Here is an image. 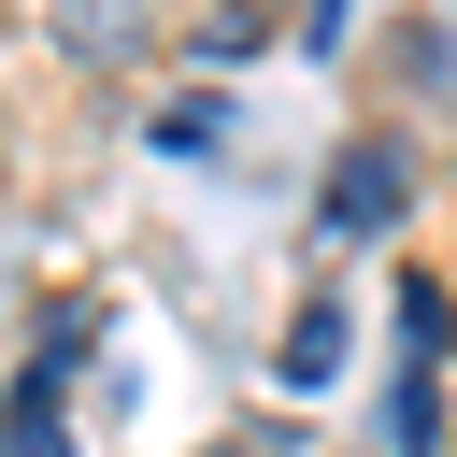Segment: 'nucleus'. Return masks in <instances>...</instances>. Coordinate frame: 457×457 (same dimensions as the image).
<instances>
[{"label": "nucleus", "instance_id": "obj_3", "mask_svg": "<svg viewBox=\"0 0 457 457\" xmlns=\"http://www.w3.org/2000/svg\"><path fill=\"white\" fill-rule=\"evenodd\" d=\"M14 457H71V428H57V371H14Z\"/></svg>", "mask_w": 457, "mask_h": 457}, {"label": "nucleus", "instance_id": "obj_6", "mask_svg": "<svg viewBox=\"0 0 457 457\" xmlns=\"http://www.w3.org/2000/svg\"><path fill=\"white\" fill-rule=\"evenodd\" d=\"M157 143H171V157H214V143H228V100H171Z\"/></svg>", "mask_w": 457, "mask_h": 457}, {"label": "nucleus", "instance_id": "obj_2", "mask_svg": "<svg viewBox=\"0 0 457 457\" xmlns=\"http://www.w3.org/2000/svg\"><path fill=\"white\" fill-rule=\"evenodd\" d=\"M386 443H400V457H428V443H443V400H428V357H414V371L386 386Z\"/></svg>", "mask_w": 457, "mask_h": 457}, {"label": "nucleus", "instance_id": "obj_7", "mask_svg": "<svg viewBox=\"0 0 457 457\" xmlns=\"http://www.w3.org/2000/svg\"><path fill=\"white\" fill-rule=\"evenodd\" d=\"M57 43H71V57H129V14H114V0H86V14H57Z\"/></svg>", "mask_w": 457, "mask_h": 457}, {"label": "nucleus", "instance_id": "obj_4", "mask_svg": "<svg viewBox=\"0 0 457 457\" xmlns=\"http://www.w3.org/2000/svg\"><path fill=\"white\" fill-rule=\"evenodd\" d=\"M257 43H271V14H243V0H228V14H200V29H186V57H214V71H228V57H257Z\"/></svg>", "mask_w": 457, "mask_h": 457}, {"label": "nucleus", "instance_id": "obj_1", "mask_svg": "<svg viewBox=\"0 0 457 457\" xmlns=\"http://www.w3.org/2000/svg\"><path fill=\"white\" fill-rule=\"evenodd\" d=\"M400 200H414V143H400V129H357V143L328 157V186H314V228H328V243H386Z\"/></svg>", "mask_w": 457, "mask_h": 457}, {"label": "nucleus", "instance_id": "obj_5", "mask_svg": "<svg viewBox=\"0 0 457 457\" xmlns=\"http://www.w3.org/2000/svg\"><path fill=\"white\" fill-rule=\"evenodd\" d=\"M328 357H343V300H314V314H300V343H286V386H328Z\"/></svg>", "mask_w": 457, "mask_h": 457}]
</instances>
